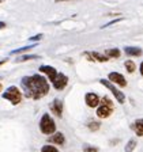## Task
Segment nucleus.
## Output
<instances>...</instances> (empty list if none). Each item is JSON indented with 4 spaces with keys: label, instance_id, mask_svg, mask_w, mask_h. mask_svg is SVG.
<instances>
[{
    "label": "nucleus",
    "instance_id": "f257e3e1",
    "mask_svg": "<svg viewBox=\"0 0 143 152\" xmlns=\"http://www.w3.org/2000/svg\"><path fill=\"white\" fill-rule=\"evenodd\" d=\"M23 91H25L26 98L32 99H40L48 94L49 91V84L46 79L41 75H33V76H25L21 80Z\"/></svg>",
    "mask_w": 143,
    "mask_h": 152
},
{
    "label": "nucleus",
    "instance_id": "f03ea898",
    "mask_svg": "<svg viewBox=\"0 0 143 152\" xmlns=\"http://www.w3.org/2000/svg\"><path fill=\"white\" fill-rule=\"evenodd\" d=\"M100 106L97 109V115L100 118H108L112 113H113V109H114V104L108 96H104V98L100 101Z\"/></svg>",
    "mask_w": 143,
    "mask_h": 152
},
{
    "label": "nucleus",
    "instance_id": "7ed1b4c3",
    "mask_svg": "<svg viewBox=\"0 0 143 152\" xmlns=\"http://www.w3.org/2000/svg\"><path fill=\"white\" fill-rule=\"evenodd\" d=\"M40 130H41L44 134H53L55 130H56V124L52 120V117L49 114H44L40 121Z\"/></svg>",
    "mask_w": 143,
    "mask_h": 152
},
{
    "label": "nucleus",
    "instance_id": "20e7f679",
    "mask_svg": "<svg viewBox=\"0 0 143 152\" xmlns=\"http://www.w3.org/2000/svg\"><path fill=\"white\" fill-rule=\"evenodd\" d=\"M3 98L7 99V101H10L13 104H18V103H21V101H22V94H21V91L18 90V87L11 86V87H8V88L4 91Z\"/></svg>",
    "mask_w": 143,
    "mask_h": 152
},
{
    "label": "nucleus",
    "instance_id": "39448f33",
    "mask_svg": "<svg viewBox=\"0 0 143 152\" xmlns=\"http://www.w3.org/2000/svg\"><path fill=\"white\" fill-rule=\"evenodd\" d=\"M100 83H101V84H104L106 88H109L112 92H113V95L116 96V99H117L119 103H124V102H125V96H124V94L121 91H119V90L116 88V87H114L111 82H108V80H105V79H101V80H100Z\"/></svg>",
    "mask_w": 143,
    "mask_h": 152
},
{
    "label": "nucleus",
    "instance_id": "423d86ee",
    "mask_svg": "<svg viewBox=\"0 0 143 152\" xmlns=\"http://www.w3.org/2000/svg\"><path fill=\"white\" fill-rule=\"evenodd\" d=\"M51 82H52V84H53L55 88L60 91V90L66 88L67 83H68V77H67L66 75H63V73H57L56 77H55L53 80H51Z\"/></svg>",
    "mask_w": 143,
    "mask_h": 152
},
{
    "label": "nucleus",
    "instance_id": "0eeeda50",
    "mask_svg": "<svg viewBox=\"0 0 143 152\" xmlns=\"http://www.w3.org/2000/svg\"><path fill=\"white\" fill-rule=\"evenodd\" d=\"M109 80L113 82V83H116V84L120 86V87H125V86H127V80H125V77L119 72H111L109 73Z\"/></svg>",
    "mask_w": 143,
    "mask_h": 152
},
{
    "label": "nucleus",
    "instance_id": "6e6552de",
    "mask_svg": "<svg viewBox=\"0 0 143 152\" xmlns=\"http://www.w3.org/2000/svg\"><path fill=\"white\" fill-rule=\"evenodd\" d=\"M51 111L56 117H61L63 115V103H61L60 99H55L51 103Z\"/></svg>",
    "mask_w": 143,
    "mask_h": 152
},
{
    "label": "nucleus",
    "instance_id": "1a4fd4ad",
    "mask_svg": "<svg viewBox=\"0 0 143 152\" xmlns=\"http://www.w3.org/2000/svg\"><path fill=\"white\" fill-rule=\"evenodd\" d=\"M85 99H86V103H87L89 107H95V106H98V103H100L98 95L94 94V92H87Z\"/></svg>",
    "mask_w": 143,
    "mask_h": 152
},
{
    "label": "nucleus",
    "instance_id": "9d476101",
    "mask_svg": "<svg viewBox=\"0 0 143 152\" xmlns=\"http://www.w3.org/2000/svg\"><path fill=\"white\" fill-rule=\"evenodd\" d=\"M40 72L45 73V75H46L51 80H53L55 77H56V75H57V71L51 65H41L40 66Z\"/></svg>",
    "mask_w": 143,
    "mask_h": 152
},
{
    "label": "nucleus",
    "instance_id": "9b49d317",
    "mask_svg": "<svg viewBox=\"0 0 143 152\" xmlns=\"http://www.w3.org/2000/svg\"><path fill=\"white\" fill-rule=\"evenodd\" d=\"M48 141L52 142V144H57V145H63L66 139H64L63 133H53V134L48 139Z\"/></svg>",
    "mask_w": 143,
    "mask_h": 152
},
{
    "label": "nucleus",
    "instance_id": "f8f14e48",
    "mask_svg": "<svg viewBox=\"0 0 143 152\" xmlns=\"http://www.w3.org/2000/svg\"><path fill=\"white\" fill-rule=\"evenodd\" d=\"M86 56L89 57L90 60H97V61H100V63H105V61H108L109 58L105 54H101V53H98V52H91V53H86Z\"/></svg>",
    "mask_w": 143,
    "mask_h": 152
},
{
    "label": "nucleus",
    "instance_id": "ddd939ff",
    "mask_svg": "<svg viewBox=\"0 0 143 152\" xmlns=\"http://www.w3.org/2000/svg\"><path fill=\"white\" fill-rule=\"evenodd\" d=\"M124 52L130 56H140L142 54V49L140 48H135V46H125Z\"/></svg>",
    "mask_w": 143,
    "mask_h": 152
},
{
    "label": "nucleus",
    "instance_id": "4468645a",
    "mask_svg": "<svg viewBox=\"0 0 143 152\" xmlns=\"http://www.w3.org/2000/svg\"><path fill=\"white\" fill-rule=\"evenodd\" d=\"M133 130L138 136H143V118H139L133 122Z\"/></svg>",
    "mask_w": 143,
    "mask_h": 152
},
{
    "label": "nucleus",
    "instance_id": "2eb2a0df",
    "mask_svg": "<svg viewBox=\"0 0 143 152\" xmlns=\"http://www.w3.org/2000/svg\"><path fill=\"white\" fill-rule=\"evenodd\" d=\"M121 54V52L117 48L116 49H108V50H105V56L108 57V58H111V57H113V58H119Z\"/></svg>",
    "mask_w": 143,
    "mask_h": 152
},
{
    "label": "nucleus",
    "instance_id": "dca6fc26",
    "mask_svg": "<svg viewBox=\"0 0 143 152\" xmlns=\"http://www.w3.org/2000/svg\"><path fill=\"white\" fill-rule=\"evenodd\" d=\"M37 46V44H33V45H27V46H23V48H19V49H15V50L11 52V54H19V53H23V52H27V50H32L33 48Z\"/></svg>",
    "mask_w": 143,
    "mask_h": 152
},
{
    "label": "nucleus",
    "instance_id": "f3484780",
    "mask_svg": "<svg viewBox=\"0 0 143 152\" xmlns=\"http://www.w3.org/2000/svg\"><path fill=\"white\" fill-rule=\"evenodd\" d=\"M124 66H125L127 72H130V73H132L133 71L136 69V65H135V63H133L132 60H127L125 63H124Z\"/></svg>",
    "mask_w": 143,
    "mask_h": 152
},
{
    "label": "nucleus",
    "instance_id": "a211bd4d",
    "mask_svg": "<svg viewBox=\"0 0 143 152\" xmlns=\"http://www.w3.org/2000/svg\"><path fill=\"white\" fill-rule=\"evenodd\" d=\"M136 147V140L135 139H131L130 141L127 142V145H125V152H132Z\"/></svg>",
    "mask_w": 143,
    "mask_h": 152
},
{
    "label": "nucleus",
    "instance_id": "6ab92c4d",
    "mask_svg": "<svg viewBox=\"0 0 143 152\" xmlns=\"http://www.w3.org/2000/svg\"><path fill=\"white\" fill-rule=\"evenodd\" d=\"M37 58H40V56H37V54H26V56H22L21 58H18V61H19V63H22V61L37 60Z\"/></svg>",
    "mask_w": 143,
    "mask_h": 152
},
{
    "label": "nucleus",
    "instance_id": "aec40b11",
    "mask_svg": "<svg viewBox=\"0 0 143 152\" xmlns=\"http://www.w3.org/2000/svg\"><path fill=\"white\" fill-rule=\"evenodd\" d=\"M41 152H59V149L56 147L51 145V144H46V145H44L41 148Z\"/></svg>",
    "mask_w": 143,
    "mask_h": 152
},
{
    "label": "nucleus",
    "instance_id": "412c9836",
    "mask_svg": "<svg viewBox=\"0 0 143 152\" xmlns=\"http://www.w3.org/2000/svg\"><path fill=\"white\" fill-rule=\"evenodd\" d=\"M87 126H89L90 130H98L100 128V122H97V121H91V122L87 124Z\"/></svg>",
    "mask_w": 143,
    "mask_h": 152
},
{
    "label": "nucleus",
    "instance_id": "4be33fe9",
    "mask_svg": "<svg viewBox=\"0 0 143 152\" xmlns=\"http://www.w3.org/2000/svg\"><path fill=\"white\" fill-rule=\"evenodd\" d=\"M83 151H85V152H98V149H97V148H93V147L86 145L85 148H83Z\"/></svg>",
    "mask_w": 143,
    "mask_h": 152
},
{
    "label": "nucleus",
    "instance_id": "5701e85b",
    "mask_svg": "<svg viewBox=\"0 0 143 152\" xmlns=\"http://www.w3.org/2000/svg\"><path fill=\"white\" fill-rule=\"evenodd\" d=\"M41 38H42V34H37V35H34V37L29 38V41H37V39H41Z\"/></svg>",
    "mask_w": 143,
    "mask_h": 152
},
{
    "label": "nucleus",
    "instance_id": "b1692460",
    "mask_svg": "<svg viewBox=\"0 0 143 152\" xmlns=\"http://www.w3.org/2000/svg\"><path fill=\"white\" fill-rule=\"evenodd\" d=\"M6 27V23L4 22H0V30H1V28H4Z\"/></svg>",
    "mask_w": 143,
    "mask_h": 152
},
{
    "label": "nucleus",
    "instance_id": "393cba45",
    "mask_svg": "<svg viewBox=\"0 0 143 152\" xmlns=\"http://www.w3.org/2000/svg\"><path fill=\"white\" fill-rule=\"evenodd\" d=\"M140 73H142V75H143V63L140 64Z\"/></svg>",
    "mask_w": 143,
    "mask_h": 152
},
{
    "label": "nucleus",
    "instance_id": "a878e982",
    "mask_svg": "<svg viewBox=\"0 0 143 152\" xmlns=\"http://www.w3.org/2000/svg\"><path fill=\"white\" fill-rule=\"evenodd\" d=\"M6 61H7V60H1V61H0V65H3V64L6 63Z\"/></svg>",
    "mask_w": 143,
    "mask_h": 152
},
{
    "label": "nucleus",
    "instance_id": "bb28decb",
    "mask_svg": "<svg viewBox=\"0 0 143 152\" xmlns=\"http://www.w3.org/2000/svg\"><path fill=\"white\" fill-rule=\"evenodd\" d=\"M56 1H66V0H56Z\"/></svg>",
    "mask_w": 143,
    "mask_h": 152
},
{
    "label": "nucleus",
    "instance_id": "cd10ccee",
    "mask_svg": "<svg viewBox=\"0 0 143 152\" xmlns=\"http://www.w3.org/2000/svg\"><path fill=\"white\" fill-rule=\"evenodd\" d=\"M0 91H1V84H0Z\"/></svg>",
    "mask_w": 143,
    "mask_h": 152
},
{
    "label": "nucleus",
    "instance_id": "c85d7f7f",
    "mask_svg": "<svg viewBox=\"0 0 143 152\" xmlns=\"http://www.w3.org/2000/svg\"><path fill=\"white\" fill-rule=\"evenodd\" d=\"M1 1H3V0H0V3H1Z\"/></svg>",
    "mask_w": 143,
    "mask_h": 152
}]
</instances>
